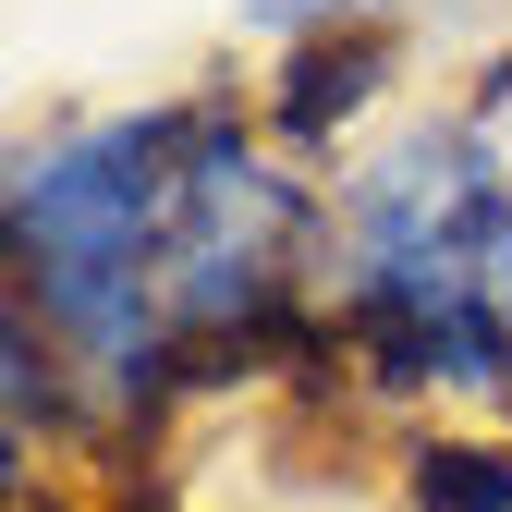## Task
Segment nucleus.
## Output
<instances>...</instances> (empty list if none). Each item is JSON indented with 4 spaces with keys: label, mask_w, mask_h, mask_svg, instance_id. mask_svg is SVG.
I'll return each instance as SVG.
<instances>
[{
    "label": "nucleus",
    "mask_w": 512,
    "mask_h": 512,
    "mask_svg": "<svg viewBox=\"0 0 512 512\" xmlns=\"http://www.w3.org/2000/svg\"><path fill=\"white\" fill-rule=\"evenodd\" d=\"M269 220H281L269 183L244 171L232 122H208V110L98 122V135H61L13 171L25 293L110 378H135L183 317L244 305L256 256H269Z\"/></svg>",
    "instance_id": "obj_1"
}]
</instances>
